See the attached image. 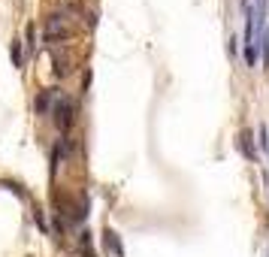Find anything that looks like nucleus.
<instances>
[{
	"instance_id": "obj_1",
	"label": "nucleus",
	"mask_w": 269,
	"mask_h": 257,
	"mask_svg": "<svg viewBox=\"0 0 269 257\" xmlns=\"http://www.w3.org/2000/svg\"><path fill=\"white\" fill-rule=\"evenodd\" d=\"M43 36H46V43H49V46L67 40V36H70V24H67V18H61V15H49V18H46V30H43Z\"/></svg>"
},
{
	"instance_id": "obj_2",
	"label": "nucleus",
	"mask_w": 269,
	"mask_h": 257,
	"mask_svg": "<svg viewBox=\"0 0 269 257\" xmlns=\"http://www.w3.org/2000/svg\"><path fill=\"white\" fill-rule=\"evenodd\" d=\"M55 121H58V127H61V130H67V127H70V121H73V103H70V100H58Z\"/></svg>"
},
{
	"instance_id": "obj_3",
	"label": "nucleus",
	"mask_w": 269,
	"mask_h": 257,
	"mask_svg": "<svg viewBox=\"0 0 269 257\" xmlns=\"http://www.w3.org/2000/svg\"><path fill=\"white\" fill-rule=\"evenodd\" d=\"M106 245L112 248V254H118V257H124V245L118 242V236H115V230H106Z\"/></svg>"
},
{
	"instance_id": "obj_4",
	"label": "nucleus",
	"mask_w": 269,
	"mask_h": 257,
	"mask_svg": "<svg viewBox=\"0 0 269 257\" xmlns=\"http://www.w3.org/2000/svg\"><path fill=\"white\" fill-rule=\"evenodd\" d=\"M239 149H242V152H245L251 161L257 158V152H254V142H251V136H248V133H242V136H239Z\"/></svg>"
},
{
	"instance_id": "obj_5",
	"label": "nucleus",
	"mask_w": 269,
	"mask_h": 257,
	"mask_svg": "<svg viewBox=\"0 0 269 257\" xmlns=\"http://www.w3.org/2000/svg\"><path fill=\"white\" fill-rule=\"evenodd\" d=\"M49 97H52V88L43 91L40 97H36V109H40V112H46V109H49Z\"/></svg>"
},
{
	"instance_id": "obj_6",
	"label": "nucleus",
	"mask_w": 269,
	"mask_h": 257,
	"mask_svg": "<svg viewBox=\"0 0 269 257\" xmlns=\"http://www.w3.org/2000/svg\"><path fill=\"white\" fill-rule=\"evenodd\" d=\"M257 136H260V149H269V139H266L269 133H266V127H260V130H257Z\"/></svg>"
}]
</instances>
